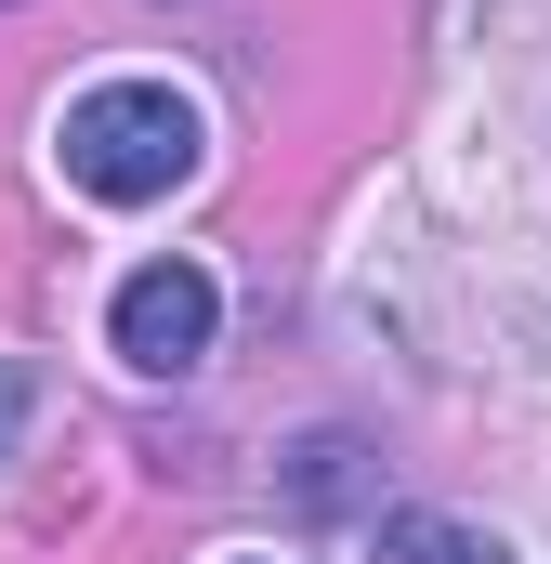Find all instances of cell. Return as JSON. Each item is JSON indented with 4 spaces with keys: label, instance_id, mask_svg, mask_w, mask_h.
<instances>
[{
    "label": "cell",
    "instance_id": "1",
    "mask_svg": "<svg viewBox=\"0 0 551 564\" xmlns=\"http://www.w3.org/2000/svg\"><path fill=\"white\" fill-rule=\"evenodd\" d=\"M197 106L171 93V79H93L66 119H53V158H66V184L79 197H106V210H144V197H171L184 171H197Z\"/></svg>",
    "mask_w": 551,
    "mask_h": 564
},
{
    "label": "cell",
    "instance_id": "2",
    "mask_svg": "<svg viewBox=\"0 0 551 564\" xmlns=\"http://www.w3.org/2000/svg\"><path fill=\"white\" fill-rule=\"evenodd\" d=\"M210 328H224V289L197 276V263H144L106 302V341H119V368H144V381H184L210 355Z\"/></svg>",
    "mask_w": 551,
    "mask_h": 564
},
{
    "label": "cell",
    "instance_id": "3",
    "mask_svg": "<svg viewBox=\"0 0 551 564\" xmlns=\"http://www.w3.org/2000/svg\"><path fill=\"white\" fill-rule=\"evenodd\" d=\"M368 564H512L486 525H460V512H381L368 525Z\"/></svg>",
    "mask_w": 551,
    "mask_h": 564
},
{
    "label": "cell",
    "instance_id": "4",
    "mask_svg": "<svg viewBox=\"0 0 551 564\" xmlns=\"http://www.w3.org/2000/svg\"><path fill=\"white\" fill-rule=\"evenodd\" d=\"M13 433H26V368L0 355V459H13Z\"/></svg>",
    "mask_w": 551,
    "mask_h": 564
}]
</instances>
